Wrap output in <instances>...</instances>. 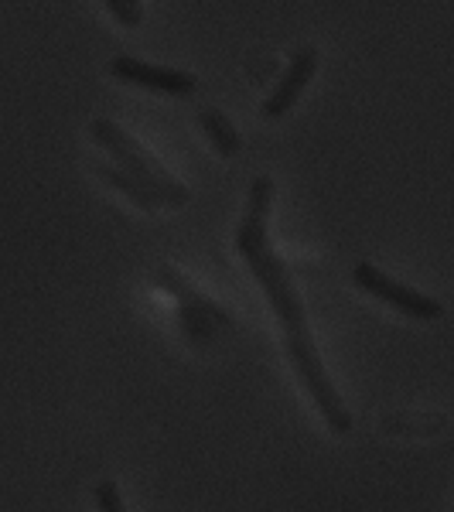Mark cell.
Returning <instances> with one entry per match:
<instances>
[{
	"label": "cell",
	"instance_id": "5b68a950",
	"mask_svg": "<svg viewBox=\"0 0 454 512\" xmlns=\"http://www.w3.org/2000/svg\"><path fill=\"white\" fill-rule=\"evenodd\" d=\"M110 76L120 82H130V86L151 89V93H161V96H192L198 89V79L192 72L140 62L134 55H117V59H110Z\"/></svg>",
	"mask_w": 454,
	"mask_h": 512
},
{
	"label": "cell",
	"instance_id": "52a82bcc",
	"mask_svg": "<svg viewBox=\"0 0 454 512\" xmlns=\"http://www.w3.org/2000/svg\"><path fill=\"white\" fill-rule=\"evenodd\" d=\"M99 178L106 181V185H113L117 192H123L130 198V202H137L140 209H147V212H154V209H161V205H168L164 198L154 192V188H147L144 181H137L134 175H127L123 168H117V164H99Z\"/></svg>",
	"mask_w": 454,
	"mask_h": 512
},
{
	"label": "cell",
	"instance_id": "6da1fadb",
	"mask_svg": "<svg viewBox=\"0 0 454 512\" xmlns=\"http://www.w3.org/2000/svg\"><path fill=\"white\" fill-rule=\"evenodd\" d=\"M274 178L257 175L250 185V198H246V212L236 226V253L246 260L250 274L257 277V284L267 294L270 308L277 311V321L284 328V349L291 359L297 379L304 383V390L315 400L321 420L328 424L332 434H352V410L345 407V400L338 396L332 376L325 369L315 335L308 325V311L294 287L291 267L280 260V253L270 246V205H274Z\"/></svg>",
	"mask_w": 454,
	"mask_h": 512
},
{
	"label": "cell",
	"instance_id": "277c9868",
	"mask_svg": "<svg viewBox=\"0 0 454 512\" xmlns=\"http://www.w3.org/2000/svg\"><path fill=\"white\" fill-rule=\"evenodd\" d=\"M352 284H356L359 291H366L369 297H379L383 304H390V308H396L400 315H407L414 321H437L444 315V304L437 301V297L420 294L414 287L400 284V280L383 274V270L373 267V263H356V267H352Z\"/></svg>",
	"mask_w": 454,
	"mask_h": 512
},
{
	"label": "cell",
	"instance_id": "7a4b0ae2",
	"mask_svg": "<svg viewBox=\"0 0 454 512\" xmlns=\"http://www.w3.org/2000/svg\"><path fill=\"white\" fill-rule=\"evenodd\" d=\"M89 134L103 151H110V158L117 161V168H123L127 175H134L137 181H144L147 188H154L168 205H185L188 202V188L181 185L178 178L168 175L161 161H154L144 147L137 144L134 137L127 134L123 127H117L113 120H93L89 123Z\"/></svg>",
	"mask_w": 454,
	"mask_h": 512
},
{
	"label": "cell",
	"instance_id": "ba28073f",
	"mask_svg": "<svg viewBox=\"0 0 454 512\" xmlns=\"http://www.w3.org/2000/svg\"><path fill=\"white\" fill-rule=\"evenodd\" d=\"M198 123H202L205 137H209V144L216 147L222 158H233V154L243 147V137H239V130L229 123L226 113L219 110H202L198 113Z\"/></svg>",
	"mask_w": 454,
	"mask_h": 512
},
{
	"label": "cell",
	"instance_id": "3957f363",
	"mask_svg": "<svg viewBox=\"0 0 454 512\" xmlns=\"http://www.w3.org/2000/svg\"><path fill=\"white\" fill-rule=\"evenodd\" d=\"M154 280H158V287H164V291L178 301V328L188 342L209 345L212 338H219V332L233 328V321H236L233 311H229L226 304L212 301V297L198 294L195 287L178 274V270L158 267L154 270Z\"/></svg>",
	"mask_w": 454,
	"mask_h": 512
},
{
	"label": "cell",
	"instance_id": "8992f818",
	"mask_svg": "<svg viewBox=\"0 0 454 512\" xmlns=\"http://www.w3.org/2000/svg\"><path fill=\"white\" fill-rule=\"evenodd\" d=\"M318 72V48H297V52L291 55V62H287L284 76H280V82L274 86V93H270L267 99H263L260 106V117L263 120H280L287 117V113L294 110L297 96L308 89V82L315 79Z\"/></svg>",
	"mask_w": 454,
	"mask_h": 512
},
{
	"label": "cell",
	"instance_id": "9c48e42d",
	"mask_svg": "<svg viewBox=\"0 0 454 512\" xmlns=\"http://www.w3.org/2000/svg\"><path fill=\"white\" fill-rule=\"evenodd\" d=\"M106 11L120 24H127V28H137L144 21V4L140 0H106Z\"/></svg>",
	"mask_w": 454,
	"mask_h": 512
},
{
	"label": "cell",
	"instance_id": "30bf717a",
	"mask_svg": "<svg viewBox=\"0 0 454 512\" xmlns=\"http://www.w3.org/2000/svg\"><path fill=\"white\" fill-rule=\"evenodd\" d=\"M96 506H99V512H127V506H123V495H120L113 478H103V482L96 485Z\"/></svg>",
	"mask_w": 454,
	"mask_h": 512
}]
</instances>
